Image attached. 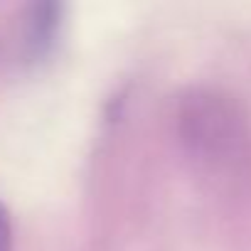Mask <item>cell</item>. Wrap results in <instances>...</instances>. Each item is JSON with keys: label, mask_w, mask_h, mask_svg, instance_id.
Returning a JSON list of instances; mask_svg holds the SVG:
<instances>
[{"label": "cell", "mask_w": 251, "mask_h": 251, "mask_svg": "<svg viewBox=\"0 0 251 251\" xmlns=\"http://www.w3.org/2000/svg\"><path fill=\"white\" fill-rule=\"evenodd\" d=\"M0 251H13V222L3 202H0Z\"/></svg>", "instance_id": "cell-1"}]
</instances>
